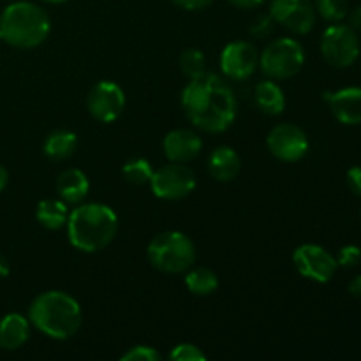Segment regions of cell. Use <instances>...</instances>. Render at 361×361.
<instances>
[{
	"instance_id": "d6a6232c",
	"label": "cell",
	"mask_w": 361,
	"mask_h": 361,
	"mask_svg": "<svg viewBox=\"0 0 361 361\" xmlns=\"http://www.w3.org/2000/svg\"><path fill=\"white\" fill-rule=\"evenodd\" d=\"M349 14V27L355 28V30H361V6L355 7Z\"/></svg>"
},
{
	"instance_id": "8d00e7d4",
	"label": "cell",
	"mask_w": 361,
	"mask_h": 361,
	"mask_svg": "<svg viewBox=\"0 0 361 361\" xmlns=\"http://www.w3.org/2000/svg\"><path fill=\"white\" fill-rule=\"evenodd\" d=\"M41 2H44V4H51V6H59V4L67 2V0H41Z\"/></svg>"
},
{
	"instance_id": "f546056e",
	"label": "cell",
	"mask_w": 361,
	"mask_h": 361,
	"mask_svg": "<svg viewBox=\"0 0 361 361\" xmlns=\"http://www.w3.org/2000/svg\"><path fill=\"white\" fill-rule=\"evenodd\" d=\"M345 180H348V187L351 189V192L356 194V196H361V168L360 166H355V168L349 169Z\"/></svg>"
},
{
	"instance_id": "74e56055",
	"label": "cell",
	"mask_w": 361,
	"mask_h": 361,
	"mask_svg": "<svg viewBox=\"0 0 361 361\" xmlns=\"http://www.w3.org/2000/svg\"><path fill=\"white\" fill-rule=\"evenodd\" d=\"M0 42H2V37H0Z\"/></svg>"
},
{
	"instance_id": "1f68e13d",
	"label": "cell",
	"mask_w": 361,
	"mask_h": 361,
	"mask_svg": "<svg viewBox=\"0 0 361 361\" xmlns=\"http://www.w3.org/2000/svg\"><path fill=\"white\" fill-rule=\"evenodd\" d=\"M228 2L238 9H256V7L263 6L264 0H228Z\"/></svg>"
},
{
	"instance_id": "5bb4252c",
	"label": "cell",
	"mask_w": 361,
	"mask_h": 361,
	"mask_svg": "<svg viewBox=\"0 0 361 361\" xmlns=\"http://www.w3.org/2000/svg\"><path fill=\"white\" fill-rule=\"evenodd\" d=\"M162 150L169 162H187L194 161L203 150V140L192 129H175L166 134L162 141Z\"/></svg>"
},
{
	"instance_id": "836d02e7",
	"label": "cell",
	"mask_w": 361,
	"mask_h": 361,
	"mask_svg": "<svg viewBox=\"0 0 361 361\" xmlns=\"http://www.w3.org/2000/svg\"><path fill=\"white\" fill-rule=\"evenodd\" d=\"M348 291L351 293L353 296H356V298H361V275H356V277L349 282Z\"/></svg>"
},
{
	"instance_id": "f1b7e54d",
	"label": "cell",
	"mask_w": 361,
	"mask_h": 361,
	"mask_svg": "<svg viewBox=\"0 0 361 361\" xmlns=\"http://www.w3.org/2000/svg\"><path fill=\"white\" fill-rule=\"evenodd\" d=\"M274 27H275V20L271 18V14H261V16L256 18L252 27H250V34L256 35V37L259 39L268 37V35L274 32Z\"/></svg>"
},
{
	"instance_id": "7c38bea8",
	"label": "cell",
	"mask_w": 361,
	"mask_h": 361,
	"mask_svg": "<svg viewBox=\"0 0 361 361\" xmlns=\"http://www.w3.org/2000/svg\"><path fill=\"white\" fill-rule=\"evenodd\" d=\"M270 14L275 23L296 35L309 34L317 16L312 0H271Z\"/></svg>"
},
{
	"instance_id": "d590c367",
	"label": "cell",
	"mask_w": 361,
	"mask_h": 361,
	"mask_svg": "<svg viewBox=\"0 0 361 361\" xmlns=\"http://www.w3.org/2000/svg\"><path fill=\"white\" fill-rule=\"evenodd\" d=\"M7 275H9V264L4 257H0V277H7Z\"/></svg>"
},
{
	"instance_id": "8fae6325",
	"label": "cell",
	"mask_w": 361,
	"mask_h": 361,
	"mask_svg": "<svg viewBox=\"0 0 361 361\" xmlns=\"http://www.w3.org/2000/svg\"><path fill=\"white\" fill-rule=\"evenodd\" d=\"M88 113L102 123H113L126 109V92L118 83L102 80L87 95Z\"/></svg>"
},
{
	"instance_id": "6da1fadb",
	"label": "cell",
	"mask_w": 361,
	"mask_h": 361,
	"mask_svg": "<svg viewBox=\"0 0 361 361\" xmlns=\"http://www.w3.org/2000/svg\"><path fill=\"white\" fill-rule=\"evenodd\" d=\"M182 106L187 118L204 133H224L233 126L238 113V101L231 85L222 76L204 71L190 78L182 92Z\"/></svg>"
},
{
	"instance_id": "44dd1931",
	"label": "cell",
	"mask_w": 361,
	"mask_h": 361,
	"mask_svg": "<svg viewBox=\"0 0 361 361\" xmlns=\"http://www.w3.org/2000/svg\"><path fill=\"white\" fill-rule=\"evenodd\" d=\"M78 136L73 130H53L44 141V155L49 161H66L76 152Z\"/></svg>"
},
{
	"instance_id": "d4e9b609",
	"label": "cell",
	"mask_w": 361,
	"mask_h": 361,
	"mask_svg": "<svg viewBox=\"0 0 361 361\" xmlns=\"http://www.w3.org/2000/svg\"><path fill=\"white\" fill-rule=\"evenodd\" d=\"M204 66H207V56L201 49L189 48L180 55V69L187 78H197L204 73Z\"/></svg>"
},
{
	"instance_id": "83f0119b",
	"label": "cell",
	"mask_w": 361,
	"mask_h": 361,
	"mask_svg": "<svg viewBox=\"0 0 361 361\" xmlns=\"http://www.w3.org/2000/svg\"><path fill=\"white\" fill-rule=\"evenodd\" d=\"M338 267L355 268L361 263V249L358 245H344L337 254Z\"/></svg>"
},
{
	"instance_id": "52a82bcc",
	"label": "cell",
	"mask_w": 361,
	"mask_h": 361,
	"mask_svg": "<svg viewBox=\"0 0 361 361\" xmlns=\"http://www.w3.org/2000/svg\"><path fill=\"white\" fill-rule=\"evenodd\" d=\"M196 173L183 162H169L154 169L150 183L152 192L164 201H180L196 189Z\"/></svg>"
},
{
	"instance_id": "ba28073f",
	"label": "cell",
	"mask_w": 361,
	"mask_h": 361,
	"mask_svg": "<svg viewBox=\"0 0 361 361\" xmlns=\"http://www.w3.org/2000/svg\"><path fill=\"white\" fill-rule=\"evenodd\" d=\"M319 46L323 59L337 69L351 67L360 56V39L349 25L335 23L328 27L323 32Z\"/></svg>"
},
{
	"instance_id": "4316f807",
	"label": "cell",
	"mask_w": 361,
	"mask_h": 361,
	"mask_svg": "<svg viewBox=\"0 0 361 361\" xmlns=\"http://www.w3.org/2000/svg\"><path fill=\"white\" fill-rule=\"evenodd\" d=\"M161 358V353L150 345H134L120 356L122 361H159Z\"/></svg>"
},
{
	"instance_id": "9c48e42d",
	"label": "cell",
	"mask_w": 361,
	"mask_h": 361,
	"mask_svg": "<svg viewBox=\"0 0 361 361\" xmlns=\"http://www.w3.org/2000/svg\"><path fill=\"white\" fill-rule=\"evenodd\" d=\"M293 263L302 277L326 284L337 271V257L317 243H303L293 254Z\"/></svg>"
},
{
	"instance_id": "ac0fdd59",
	"label": "cell",
	"mask_w": 361,
	"mask_h": 361,
	"mask_svg": "<svg viewBox=\"0 0 361 361\" xmlns=\"http://www.w3.org/2000/svg\"><path fill=\"white\" fill-rule=\"evenodd\" d=\"M30 337V321L18 312H11L0 319V348L16 351Z\"/></svg>"
},
{
	"instance_id": "4dcf8cb0",
	"label": "cell",
	"mask_w": 361,
	"mask_h": 361,
	"mask_svg": "<svg viewBox=\"0 0 361 361\" xmlns=\"http://www.w3.org/2000/svg\"><path fill=\"white\" fill-rule=\"evenodd\" d=\"M173 2L185 11H201L210 6L214 0H173Z\"/></svg>"
},
{
	"instance_id": "30bf717a",
	"label": "cell",
	"mask_w": 361,
	"mask_h": 361,
	"mask_svg": "<svg viewBox=\"0 0 361 361\" xmlns=\"http://www.w3.org/2000/svg\"><path fill=\"white\" fill-rule=\"evenodd\" d=\"M267 145L270 154L282 162H298L309 152V137L302 127L295 123H279L268 133Z\"/></svg>"
},
{
	"instance_id": "e0dca14e",
	"label": "cell",
	"mask_w": 361,
	"mask_h": 361,
	"mask_svg": "<svg viewBox=\"0 0 361 361\" xmlns=\"http://www.w3.org/2000/svg\"><path fill=\"white\" fill-rule=\"evenodd\" d=\"M55 187L56 194H59L63 203H67L69 207H76V204L83 203L85 197L88 196L90 182H88V176L81 169L69 168L60 173Z\"/></svg>"
},
{
	"instance_id": "7a4b0ae2",
	"label": "cell",
	"mask_w": 361,
	"mask_h": 361,
	"mask_svg": "<svg viewBox=\"0 0 361 361\" xmlns=\"http://www.w3.org/2000/svg\"><path fill=\"white\" fill-rule=\"evenodd\" d=\"M67 238L80 252L94 254L106 249L118 233V217L104 203H80L69 212Z\"/></svg>"
},
{
	"instance_id": "3957f363",
	"label": "cell",
	"mask_w": 361,
	"mask_h": 361,
	"mask_svg": "<svg viewBox=\"0 0 361 361\" xmlns=\"http://www.w3.org/2000/svg\"><path fill=\"white\" fill-rule=\"evenodd\" d=\"M28 321L46 337L67 341L80 331L83 312L74 296L51 289L35 296L28 307Z\"/></svg>"
},
{
	"instance_id": "2e32d148",
	"label": "cell",
	"mask_w": 361,
	"mask_h": 361,
	"mask_svg": "<svg viewBox=\"0 0 361 361\" xmlns=\"http://www.w3.org/2000/svg\"><path fill=\"white\" fill-rule=\"evenodd\" d=\"M208 173L217 182H231L238 176L240 168H242V159L240 154L233 147L222 145L212 150L208 155Z\"/></svg>"
},
{
	"instance_id": "d6986e66",
	"label": "cell",
	"mask_w": 361,
	"mask_h": 361,
	"mask_svg": "<svg viewBox=\"0 0 361 361\" xmlns=\"http://www.w3.org/2000/svg\"><path fill=\"white\" fill-rule=\"evenodd\" d=\"M254 104L268 116H279L286 108V95L275 80H263L254 87Z\"/></svg>"
},
{
	"instance_id": "603a6c76",
	"label": "cell",
	"mask_w": 361,
	"mask_h": 361,
	"mask_svg": "<svg viewBox=\"0 0 361 361\" xmlns=\"http://www.w3.org/2000/svg\"><path fill=\"white\" fill-rule=\"evenodd\" d=\"M122 175L133 185H147V183H150L152 175H154V168H152L147 159L136 157L123 164Z\"/></svg>"
},
{
	"instance_id": "7402d4cb",
	"label": "cell",
	"mask_w": 361,
	"mask_h": 361,
	"mask_svg": "<svg viewBox=\"0 0 361 361\" xmlns=\"http://www.w3.org/2000/svg\"><path fill=\"white\" fill-rule=\"evenodd\" d=\"M185 288L196 296H210L219 289V277L210 268H190L185 271Z\"/></svg>"
},
{
	"instance_id": "9a60e30c",
	"label": "cell",
	"mask_w": 361,
	"mask_h": 361,
	"mask_svg": "<svg viewBox=\"0 0 361 361\" xmlns=\"http://www.w3.org/2000/svg\"><path fill=\"white\" fill-rule=\"evenodd\" d=\"M324 101L330 104L335 118L344 126L361 123V87H345L337 92H326Z\"/></svg>"
},
{
	"instance_id": "8992f818",
	"label": "cell",
	"mask_w": 361,
	"mask_h": 361,
	"mask_svg": "<svg viewBox=\"0 0 361 361\" xmlns=\"http://www.w3.org/2000/svg\"><path fill=\"white\" fill-rule=\"evenodd\" d=\"M305 63V49L293 37L271 41L259 55V67L270 80L282 81L296 76Z\"/></svg>"
},
{
	"instance_id": "ffe728a7",
	"label": "cell",
	"mask_w": 361,
	"mask_h": 361,
	"mask_svg": "<svg viewBox=\"0 0 361 361\" xmlns=\"http://www.w3.org/2000/svg\"><path fill=\"white\" fill-rule=\"evenodd\" d=\"M69 204L63 203L60 197H46L39 201L35 208V219L39 224L49 231H59L67 224L69 219Z\"/></svg>"
},
{
	"instance_id": "277c9868",
	"label": "cell",
	"mask_w": 361,
	"mask_h": 361,
	"mask_svg": "<svg viewBox=\"0 0 361 361\" xmlns=\"http://www.w3.org/2000/svg\"><path fill=\"white\" fill-rule=\"evenodd\" d=\"M49 30V14L34 2H13L0 14V37L13 48H37L48 39Z\"/></svg>"
},
{
	"instance_id": "cb8c5ba5",
	"label": "cell",
	"mask_w": 361,
	"mask_h": 361,
	"mask_svg": "<svg viewBox=\"0 0 361 361\" xmlns=\"http://www.w3.org/2000/svg\"><path fill=\"white\" fill-rule=\"evenodd\" d=\"M312 2L314 7H316V13L323 20L331 21V23H338L349 13L348 0H312Z\"/></svg>"
},
{
	"instance_id": "4fadbf2b",
	"label": "cell",
	"mask_w": 361,
	"mask_h": 361,
	"mask_svg": "<svg viewBox=\"0 0 361 361\" xmlns=\"http://www.w3.org/2000/svg\"><path fill=\"white\" fill-rule=\"evenodd\" d=\"M259 67V51L249 41H233L221 53L222 76L233 81H243Z\"/></svg>"
},
{
	"instance_id": "e575fe53",
	"label": "cell",
	"mask_w": 361,
	"mask_h": 361,
	"mask_svg": "<svg viewBox=\"0 0 361 361\" xmlns=\"http://www.w3.org/2000/svg\"><path fill=\"white\" fill-rule=\"evenodd\" d=\"M7 182H9V173H7V169L0 164V192L6 189Z\"/></svg>"
},
{
	"instance_id": "5b68a950",
	"label": "cell",
	"mask_w": 361,
	"mask_h": 361,
	"mask_svg": "<svg viewBox=\"0 0 361 361\" xmlns=\"http://www.w3.org/2000/svg\"><path fill=\"white\" fill-rule=\"evenodd\" d=\"M147 257L162 274H185L196 263V245L182 231H164L155 235L147 247Z\"/></svg>"
},
{
	"instance_id": "484cf974",
	"label": "cell",
	"mask_w": 361,
	"mask_h": 361,
	"mask_svg": "<svg viewBox=\"0 0 361 361\" xmlns=\"http://www.w3.org/2000/svg\"><path fill=\"white\" fill-rule=\"evenodd\" d=\"M169 360L173 361H204L207 355L201 351V348L197 345L189 344V342H183V344L175 345L169 353Z\"/></svg>"
}]
</instances>
